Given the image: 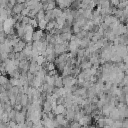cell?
I'll return each instance as SVG.
<instances>
[{
  "label": "cell",
  "mask_w": 128,
  "mask_h": 128,
  "mask_svg": "<svg viewBox=\"0 0 128 128\" xmlns=\"http://www.w3.org/2000/svg\"><path fill=\"white\" fill-rule=\"evenodd\" d=\"M80 127H81L80 124H79L78 122H76V121L72 122V124L70 125V128H80Z\"/></svg>",
  "instance_id": "obj_20"
},
{
  "label": "cell",
  "mask_w": 128,
  "mask_h": 128,
  "mask_svg": "<svg viewBox=\"0 0 128 128\" xmlns=\"http://www.w3.org/2000/svg\"><path fill=\"white\" fill-rule=\"evenodd\" d=\"M66 113V108L64 107V105H57L55 107V109L53 110V114L56 115H65Z\"/></svg>",
  "instance_id": "obj_3"
},
{
  "label": "cell",
  "mask_w": 128,
  "mask_h": 128,
  "mask_svg": "<svg viewBox=\"0 0 128 128\" xmlns=\"http://www.w3.org/2000/svg\"><path fill=\"white\" fill-rule=\"evenodd\" d=\"M45 61H46V60H45V57H44L43 55H39V56L36 58V61H35V62H36L37 65L42 66V65L45 63Z\"/></svg>",
  "instance_id": "obj_15"
},
{
  "label": "cell",
  "mask_w": 128,
  "mask_h": 128,
  "mask_svg": "<svg viewBox=\"0 0 128 128\" xmlns=\"http://www.w3.org/2000/svg\"><path fill=\"white\" fill-rule=\"evenodd\" d=\"M87 128H95V127H93V126H90V127H87Z\"/></svg>",
  "instance_id": "obj_22"
},
{
  "label": "cell",
  "mask_w": 128,
  "mask_h": 128,
  "mask_svg": "<svg viewBox=\"0 0 128 128\" xmlns=\"http://www.w3.org/2000/svg\"><path fill=\"white\" fill-rule=\"evenodd\" d=\"M28 25H30L32 28H34V27L38 26V22H37V20H36L35 18H29V23H28Z\"/></svg>",
  "instance_id": "obj_16"
},
{
  "label": "cell",
  "mask_w": 128,
  "mask_h": 128,
  "mask_svg": "<svg viewBox=\"0 0 128 128\" xmlns=\"http://www.w3.org/2000/svg\"><path fill=\"white\" fill-rule=\"evenodd\" d=\"M8 126H9V128H18V124L15 121H9Z\"/></svg>",
  "instance_id": "obj_19"
},
{
  "label": "cell",
  "mask_w": 128,
  "mask_h": 128,
  "mask_svg": "<svg viewBox=\"0 0 128 128\" xmlns=\"http://www.w3.org/2000/svg\"><path fill=\"white\" fill-rule=\"evenodd\" d=\"M43 38V31L42 30H38V31H35L33 32V35H32V40L34 42H37V41H41V39Z\"/></svg>",
  "instance_id": "obj_6"
},
{
  "label": "cell",
  "mask_w": 128,
  "mask_h": 128,
  "mask_svg": "<svg viewBox=\"0 0 128 128\" xmlns=\"http://www.w3.org/2000/svg\"><path fill=\"white\" fill-rule=\"evenodd\" d=\"M56 4H58L59 9L62 10L64 8H69V6L72 5V2L71 1H58V2H56Z\"/></svg>",
  "instance_id": "obj_8"
},
{
  "label": "cell",
  "mask_w": 128,
  "mask_h": 128,
  "mask_svg": "<svg viewBox=\"0 0 128 128\" xmlns=\"http://www.w3.org/2000/svg\"><path fill=\"white\" fill-rule=\"evenodd\" d=\"M44 16H45V12H44L43 9H41V10H39V11L37 12L35 19L37 20V22H39V21H41V20H44Z\"/></svg>",
  "instance_id": "obj_13"
},
{
  "label": "cell",
  "mask_w": 128,
  "mask_h": 128,
  "mask_svg": "<svg viewBox=\"0 0 128 128\" xmlns=\"http://www.w3.org/2000/svg\"><path fill=\"white\" fill-rule=\"evenodd\" d=\"M90 119H91L90 116H88V115H84L83 117H81V118L78 120V123L80 124V126H84V127H85L87 124L90 123Z\"/></svg>",
  "instance_id": "obj_7"
},
{
  "label": "cell",
  "mask_w": 128,
  "mask_h": 128,
  "mask_svg": "<svg viewBox=\"0 0 128 128\" xmlns=\"http://www.w3.org/2000/svg\"><path fill=\"white\" fill-rule=\"evenodd\" d=\"M54 87H56V88H61V87H63L62 78H61L60 76H57V75L54 76Z\"/></svg>",
  "instance_id": "obj_9"
},
{
  "label": "cell",
  "mask_w": 128,
  "mask_h": 128,
  "mask_svg": "<svg viewBox=\"0 0 128 128\" xmlns=\"http://www.w3.org/2000/svg\"><path fill=\"white\" fill-rule=\"evenodd\" d=\"M52 102H49V101H44L43 102V110L45 113H49L52 111V106H51Z\"/></svg>",
  "instance_id": "obj_10"
},
{
  "label": "cell",
  "mask_w": 128,
  "mask_h": 128,
  "mask_svg": "<svg viewBox=\"0 0 128 128\" xmlns=\"http://www.w3.org/2000/svg\"><path fill=\"white\" fill-rule=\"evenodd\" d=\"M9 83V79L6 75H0V86H6Z\"/></svg>",
  "instance_id": "obj_14"
},
{
  "label": "cell",
  "mask_w": 128,
  "mask_h": 128,
  "mask_svg": "<svg viewBox=\"0 0 128 128\" xmlns=\"http://www.w3.org/2000/svg\"><path fill=\"white\" fill-rule=\"evenodd\" d=\"M25 44H26V43H25L24 41L19 40L18 43H17L15 46H13V52H14V53H20V52H22L23 49H24V47H25Z\"/></svg>",
  "instance_id": "obj_2"
},
{
  "label": "cell",
  "mask_w": 128,
  "mask_h": 128,
  "mask_svg": "<svg viewBox=\"0 0 128 128\" xmlns=\"http://www.w3.org/2000/svg\"><path fill=\"white\" fill-rule=\"evenodd\" d=\"M56 28V21L55 20H51L49 22H47V25H46V29L48 31H52L53 29Z\"/></svg>",
  "instance_id": "obj_12"
},
{
  "label": "cell",
  "mask_w": 128,
  "mask_h": 128,
  "mask_svg": "<svg viewBox=\"0 0 128 128\" xmlns=\"http://www.w3.org/2000/svg\"><path fill=\"white\" fill-rule=\"evenodd\" d=\"M46 25H47V22L45 20H41L38 22V26L40 28V30H43V29H46Z\"/></svg>",
  "instance_id": "obj_17"
},
{
  "label": "cell",
  "mask_w": 128,
  "mask_h": 128,
  "mask_svg": "<svg viewBox=\"0 0 128 128\" xmlns=\"http://www.w3.org/2000/svg\"><path fill=\"white\" fill-rule=\"evenodd\" d=\"M127 126H128V122H127V120H126V119L122 120V128H127Z\"/></svg>",
  "instance_id": "obj_21"
},
{
  "label": "cell",
  "mask_w": 128,
  "mask_h": 128,
  "mask_svg": "<svg viewBox=\"0 0 128 128\" xmlns=\"http://www.w3.org/2000/svg\"><path fill=\"white\" fill-rule=\"evenodd\" d=\"M80 31H81V28H80V27H78L77 25H73V27H72V31H71V32H74L75 34H78Z\"/></svg>",
  "instance_id": "obj_18"
},
{
  "label": "cell",
  "mask_w": 128,
  "mask_h": 128,
  "mask_svg": "<svg viewBox=\"0 0 128 128\" xmlns=\"http://www.w3.org/2000/svg\"><path fill=\"white\" fill-rule=\"evenodd\" d=\"M28 102H29V100H28L27 95H26V94H22V95H21V98H20V105H21L22 107L27 106V105H28Z\"/></svg>",
  "instance_id": "obj_11"
},
{
  "label": "cell",
  "mask_w": 128,
  "mask_h": 128,
  "mask_svg": "<svg viewBox=\"0 0 128 128\" xmlns=\"http://www.w3.org/2000/svg\"><path fill=\"white\" fill-rule=\"evenodd\" d=\"M24 3L22 4V3H17L16 2V4L13 6V8H12V11H13V13H15L16 15H18V14H20L21 13V11L24 9Z\"/></svg>",
  "instance_id": "obj_5"
},
{
  "label": "cell",
  "mask_w": 128,
  "mask_h": 128,
  "mask_svg": "<svg viewBox=\"0 0 128 128\" xmlns=\"http://www.w3.org/2000/svg\"><path fill=\"white\" fill-rule=\"evenodd\" d=\"M55 120L57 121V123L59 124V126H67L68 121L66 120V118L64 117V115H56L55 116Z\"/></svg>",
  "instance_id": "obj_4"
},
{
  "label": "cell",
  "mask_w": 128,
  "mask_h": 128,
  "mask_svg": "<svg viewBox=\"0 0 128 128\" xmlns=\"http://www.w3.org/2000/svg\"><path fill=\"white\" fill-rule=\"evenodd\" d=\"M76 82H77L76 78L73 77L72 75H69V76H66V77L62 78V83H63L64 87H72V86L75 85Z\"/></svg>",
  "instance_id": "obj_1"
}]
</instances>
